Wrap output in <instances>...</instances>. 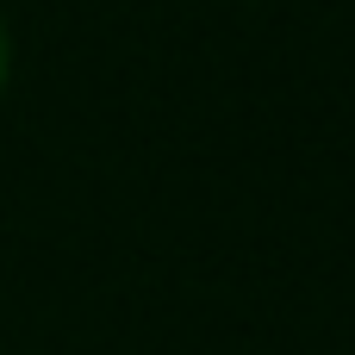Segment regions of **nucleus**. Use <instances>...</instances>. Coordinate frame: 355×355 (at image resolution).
Instances as JSON below:
<instances>
[{
  "label": "nucleus",
  "instance_id": "f257e3e1",
  "mask_svg": "<svg viewBox=\"0 0 355 355\" xmlns=\"http://www.w3.org/2000/svg\"><path fill=\"white\" fill-rule=\"evenodd\" d=\"M0 81H6V31H0Z\"/></svg>",
  "mask_w": 355,
  "mask_h": 355
}]
</instances>
